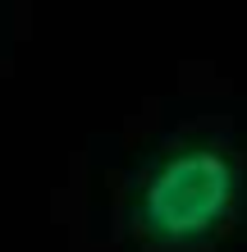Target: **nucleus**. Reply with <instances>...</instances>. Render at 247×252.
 <instances>
[{
  "label": "nucleus",
  "mask_w": 247,
  "mask_h": 252,
  "mask_svg": "<svg viewBox=\"0 0 247 252\" xmlns=\"http://www.w3.org/2000/svg\"><path fill=\"white\" fill-rule=\"evenodd\" d=\"M247 184L243 147L220 128L161 142L124 192V229L137 252H206L238 220Z\"/></svg>",
  "instance_id": "1"
}]
</instances>
